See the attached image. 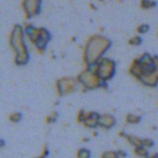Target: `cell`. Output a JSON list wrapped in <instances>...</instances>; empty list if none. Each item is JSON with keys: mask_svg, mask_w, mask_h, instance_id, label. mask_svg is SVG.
<instances>
[{"mask_svg": "<svg viewBox=\"0 0 158 158\" xmlns=\"http://www.w3.org/2000/svg\"><path fill=\"white\" fill-rule=\"evenodd\" d=\"M109 39L102 35H93L87 40L84 49L85 63L88 65H94L103 58V56L110 46Z\"/></svg>", "mask_w": 158, "mask_h": 158, "instance_id": "6da1fadb", "label": "cell"}, {"mask_svg": "<svg viewBox=\"0 0 158 158\" xmlns=\"http://www.w3.org/2000/svg\"><path fill=\"white\" fill-rule=\"evenodd\" d=\"M23 28L15 25L9 35V45L15 53V63L17 65H24L29 60V52L24 40Z\"/></svg>", "mask_w": 158, "mask_h": 158, "instance_id": "7a4b0ae2", "label": "cell"}, {"mask_svg": "<svg viewBox=\"0 0 158 158\" xmlns=\"http://www.w3.org/2000/svg\"><path fill=\"white\" fill-rule=\"evenodd\" d=\"M23 28L25 35L29 37V40L34 44L38 50L45 49L48 41L50 39L49 32L43 28H35L34 26L28 25Z\"/></svg>", "mask_w": 158, "mask_h": 158, "instance_id": "3957f363", "label": "cell"}, {"mask_svg": "<svg viewBox=\"0 0 158 158\" xmlns=\"http://www.w3.org/2000/svg\"><path fill=\"white\" fill-rule=\"evenodd\" d=\"M92 69L103 82L112 78L115 73L116 65L113 60L108 58H102L96 64L93 65Z\"/></svg>", "mask_w": 158, "mask_h": 158, "instance_id": "277c9868", "label": "cell"}, {"mask_svg": "<svg viewBox=\"0 0 158 158\" xmlns=\"http://www.w3.org/2000/svg\"><path fill=\"white\" fill-rule=\"evenodd\" d=\"M78 81L87 89H94L101 86L104 83L91 68H87L79 75Z\"/></svg>", "mask_w": 158, "mask_h": 158, "instance_id": "5b68a950", "label": "cell"}, {"mask_svg": "<svg viewBox=\"0 0 158 158\" xmlns=\"http://www.w3.org/2000/svg\"><path fill=\"white\" fill-rule=\"evenodd\" d=\"M57 91L60 95L70 94L74 91L77 86V81L73 78H63L59 80L56 83Z\"/></svg>", "mask_w": 158, "mask_h": 158, "instance_id": "8992f818", "label": "cell"}, {"mask_svg": "<svg viewBox=\"0 0 158 158\" xmlns=\"http://www.w3.org/2000/svg\"><path fill=\"white\" fill-rule=\"evenodd\" d=\"M41 2L39 1H25L23 2V8L26 16L27 18L35 15L39 13Z\"/></svg>", "mask_w": 158, "mask_h": 158, "instance_id": "52a82bcc", "label": "cell"}, {"mask_svg": "<svg viewBox=\"0 0 158 158\" xmlns=\"http://www.w3.org/2000/svg\"><path fill=\"white\" fill-rule=\"evenodd\" d=\"M115 122L114 117L110 114H103V115L100 116V119H99V125L106 129H109L114 126Z\"/></svg>", "mask_w": 158, "mask_h": 158, "instance_id": "ba28073f", "label": "cell"}, {"mask_svg": "<svg viewBox=\"0 0 158 158\" xmlns=\"http://www.w3.org/2000/svg\"><path fill=\"white\" fill-rule=\"evenodd\" d=\"M123 137H126V138L127 139L128 141H129L131 144L134 145L135 148L142 146L141 139L138 138V137H135V136H131V135H125V136H123Z\"/></svg>", "mask_w": 158, "mask_h": 158, "instance_id": "9c48e42d", "label": "cell"}, {"mask_svg": "<svg viewBox=\"0 0 158 158\" xmlns=\"http://www.w3.org/2000/svg\"><path fill=\"white\" fill-rule=\"evenodd\" d=\"M91 153L86 148H81L77 152V158H90Z\"/></svg>", "mask_w": 158, "mask_h": 158, "instance_id": "30bf717a", "label": "cell"}, {"mask_svg": "<svg viewBox=\"0 0 158 158\" xmlns=\"http://www.w3.org/2000/svg\"><path fill=\"white\" fill-rule=\"evenodd\" d=\"M134 153L137 154V156H140V157H148V152L146 150V148L144 147H137V148H135V150H134Z\"/></svg>", "mask_w": 158, "mask_h": 158, "instance_id": "8fae6325", "label": "cell"}, {"mask_svg": "<svg viewBox=\"0 0 158 158\" xmlns=\"http://www.w3.org/2000/svg\"><path fill=\"white\" fill-rule=\"evenodd\" d=\"M9 120L12 123H18L22 119V114L19 112H14L12 113L9 116Z\"/></svg>", "mask_w": 158, "mask_h": 158, "instance_id": "7c38bea8", "label": "cell"}, {"mask_svg": "<svg viewBox=\"0 0 158 158\" xmlns=\"http://www.w3.org/2000/svg\"><path fill=\"white\" fill-rule=\"evenodd\" d=\"M126 121L129 123L135 124L140 121V117L138 116L134 115V114H128L126 117Z\"/></svg>", "mask_w": 158, "mask_h": 158, "instance_id": "4fadbf2b", "label": "cell"}, {"mask_svg": "<svg viewBox=\"0 0 158 158\" xmlns=\"http://www.w3.org/2000/svg\"><path fill=\"white\" fill-rule=\"evenodd\" d=\"M100 158H119L116 151H106L101 154Z\"/></svg>", "mask_w": 158, "mask_h": 158, "instance_id": "5bb4252c", "label": "cell"}, {"mask_svg": "<svg viewBox=\"0 0 158 158\" xmlns=\"http://www.w3.org/2000/svg\"><path fill=\"white\" fill-rule=\"evenodd\" d=\"M141 41L142 40L140 39V36H133L129 40V43L131 45H136V46H137V45H140L141 43Z\"/></svg>", "mask_w": 158, "mask_h": 158, "instance_id": "9a60e30c", "label": "cell"}, {"mask_svg": "<svg viewBox=\"0 0 158 158\" xmlns=\"http://www.w3.org/2000/svg\"><path fill=\"white\" fill-rule=\"evenodd\" d=\"M137 30L140 33H143V32H146L148 30V26L147 25H140L139 27H137Z\"/></svg>", "mask_w": 158, "mask_h": 158, "instance_id": "2e32d148", "label": "cell"}, {"mask_svg": "<svg viewBox=\"0 0 158 158\" xmlns=\"http://www.w3.org/2000/svg\"><path fill=\"white\" fill-rule=\"evenodd\" d=\"M152 2H148V1H143L141 2V7L143 8H150L152 7Z\"/></svg>", "mask_w": 158, "mask_h": 158, "instance_id": "e0dca14e", "label": "cell"}, {"mask_svg": "<svg viewBox=\"0 0 158 158\" xmlns=\"http://www.w3.org/2000/svg\"><path fill=\"white\" fill-rule=\"evenodd\" d=\"M117 153L119 157H125L127 156V154L123 151H118Z\"/></svg>", "mask_w": 158, "mask_h": 158, "instance_id": "ac0fdd59", "label": "cell"}, {"mask_svg": "<svg viewBox=\"0 0 158 158\" xmlns=\"http://www.w3.org/2000/svg\"><path fill=\"white\" fill-rule=\"evenodd\" d=\"M4 145H5V142H4V140H2V139H0V148H2V147L4 146Z\"/></svg>", "mask_w": 158, "mask_h": 158, "instance_id": "d6986e66", "label": "cell"}, {"mask_svg": "<svg viewBox=\"0 0 158 158\" xmlns=\"http://www.w3.org/2000/svg\"><path fill=\"white\" fill-rule=\"evenodd\" d=\"M147 158H158V155H154L151 157H148Z\"/></svg>", "mask_w": 158, "mask_h": 158, "instance_id": "ffe728a7", "label": "cell"}, {"mask_svg": "<svg viewBox=\"0 0 158 158\" xmlns=\"http://www.w3.org/2000/svg\"><path fill=\"white\" fill-rule=\"evenodd\" d=\"M35 158H44L43 157V156H41V157H35Z\"/></svg>", "mask_w": 158, "mask_h": 158, "instance_id": "44dd1931", "label": "cell"}]
</instances>
